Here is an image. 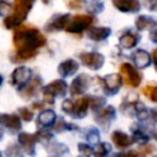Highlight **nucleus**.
<instances>
[{
  "instance_id": "f257e3e1",
  "label": "nucleus",
  "mask_w": 157,
  "mask_h": 157,
  "mask_svg": "<svg viewBox=\"0 0 157 157\" xmlns=\"http://www.w3.org/2000/svg\"><path fill=\"white\" fill-rule=\"evenodd\" d=\"M13 47L20 60L33 58L37 50L45 44V37L32 26H21L13 33Z\"/></svg>"
},
{
  "instance_id": "f03ea898",
  "label": "nucleus",
  "mask_w": 157,
  "mask_h": 157,
  "mask_svg": "<svg viewBox=\"0 0 157 157\" xmlns=\"http://www.w3.org/2000/svg\"><path fill=\"white\" fill-rule=\"evenodd\" d=\"M34 1L36 0H15L12 13H10L9 16H6L4 18L5 28L10 29V28H15V27L20 26L25 21V18Z\"/></svg>"
},
{
  "instance_id": "7ed1b4c3",
  "label": "nucleus",
  "mask_w": 157,
  "mask_h": 157,
  "mask_svg": "<svg viewBox=\"0 0 157 157\" xmlns=\"http://www.w3.org/2000/svg\"><path fill=\"white\" fill-rule=\"evenodd\" d=\"M93 22H94V18L91 15H85V13L75 15L67 23L65 31L69 33H81L85 29H88V27Z\"/></svg>"
},
{
  "instance_id": "20e7f679",
  "label": "nucleus",
  "mask_w": 157,
  "mask_h": 157,
  "mask_svg": "<svg viewBox=\"0 0 157 157\" xmlns=\"http://www.w3.org/2000/svg\"><path fill=\"white\" fill-rule=\"evenodd\" d=\"M67 91V85L65 81L63 80H55L52 83H49L48 86H45L43 88V94L47 102L53 103L54 102V97L56 96H64Z\"/></svg>"
},
{
  "instance_id": "39448f33",
  "label": "nucleus",
  "mask_w": 157,
  "mask_h": 157,
  "mask_svg": "<svg viewBox=\"0 0 157 157\" xmlns=\"http://www.w3.org/2000/svg\"><path fill=\"white\" fill-rule=\"evenodd\" d=\"M120 75L125 81V83L130 87H137L142 80V75L130 64L120 65Z\"/></svg>"
},
{
  "instance_id": "423d86ee",
  "label": "nucleus",
  "mask_w": 157,
  "mask_h": 157,
  "mask_svg": "<svg viewBox=\"0 0 157 157\" xmlns=\"http://www.w3.org/2000/svg\"><path fill=\"white\" fill-rule=\"evenodd\" d=\"M78 56L82 64L91 70L101 69L104 63V56L99 53H81Z\"/></svg>"
},
{
  "instance_id": "0eeeda50",
  "label": "nucleus",
  "mask_w": 157,
  "mask_h": 157,
  "mask_svg": "<svg viewBox=\"0 0 157 157\" xmlns=\"http://www.w3.org/2000/svg\"><path fill=\"white\" fill-rule=\"evenodd\" d=\"M38 140V135H29V134H26V132H22L18 135V142L20 145L23 147V150L31 155V156H34V152H36V142Z\"/></svg>"
},
{
  "instance_id": "6e6552de",
  "label": "nucleus",
  "mask_w": 157,
  "mask_h": 157,
  "mask_svg": "<svg viewBox=\"0 0 157 157\" xmlns=\"http://www.w3.org/2000/svg\"><path fill=\"white\" fill-rule=\"evenodd\" d=\"M70 16L69 15H56L54 17H52V20L47 23L45 26V31L48 32H53V31H60V29H65L67 23L70 22Z\"/></svg>"
},
{
  "instance_id": "1a4fd4ad",
  "label": "nucleus",
  "mask_w": 157,
  "mask_h": 157,
  "mask_svg": "<svg viewBox=\"0 0 157 157\" xmlns=\"http://www.w3.org/2000/svg\"><path fill=\"white\" fill-rule=\"evenodd\" d=\"M121 85V78L119 74H112L103 78V87L107 94H114L118 92Z\"/></svg>"
},
{
  "instance_id": "9d476101",
  "label": "nucleus",
  "mask_w": 157,
  "mask_h": 157,
  "mask_svg": "<svg viewBox=\"0 0 157 157\" xmlns=\"http://www.w3.org/2000/svg\"><path fill=\"white\" fill-rule=\"evenodd\" d=\"M29 77H31V70L26 66H20L12 72L11 81L13 86H22L28 82Z\"/></svg>"
},
{
  "instance_id": "9b49d317",
  "label": "nucleus",
  "mask_w": 157,
  "mask_h": 157,
  "mask_svg": "<svg viewBox=\"0 0 157 157\" xmlns=\"http://www.w3.org/2000/svg\"><path fill=\"white\" fill-rule=\"evenodd\" d=\"M88 85H90V77L87 75L82 74V75H80L78 77H76L72 81V83L70 86V93L72 96L81 94V93H83L88 88Z\"/></svg>"
},
{
  "instance_id": "f8f14e48",
  "label": "nucleus",
  "mask_w": 157,
  "mask_h": 157,
  "mask_svg": "<svg viewBox=\"0 0 157 157\" xmlns=\"http://www.w3.org/2000/svg\"><path fill=\"white\" fill-rule=\"evenodd\" d=\"M115 118V109L112 107V105H108L105 107L104 109L99 110L97 114H96V120L103 126V128H107L110 125V121Z\"/></svg>"
},
{
  "instance_id": "ddd939ff",
  "label": "nucleus",
  "mask_w": 157,
  "mask_h": 157,
  "mask_svg": "<svg viewBox=\"0 0 157 157\" xmlns=\"http://www.w3.org/2000/svg\"><path fill=\"white\" fill-rule=\"evenodd\" d=\"M113 4L121 12H137L140 10L139 0H113Z\"/></svg>"
},
{
  "instance_id": "4468645a",
  "label": "nucleus",
  "mask_w": 157,
  "mask_h": 157,
  "mask_svg": "<svg viewBox=\"0 0 157 157\" xmlns=\"http://www.w3.org/2000/svg\"><path fill=\"white\" fill-rule=\"evenodd\" d=\"M88 105H90V98L82 97V98L76 99L74 102V109H72L71 117H74V118H83L86 115Z\"/></svg>"
},
{
  "instance_id": "2eb2a0df",
  "label": "nucleus",
  "mask_w": 157,
  "mask_h": 157,
  "mask_svg": "<svg viewBox=\"0 0 157 157\" xmlns=\"http://www.w3.org/2000/svg\"><path fill=\"white\" fill-rule=\"evenodd\" d=\"M1 123L5 128H7L11 131H17L21 129V120L20 117L16 114H2Z\"/></svg>"
},
{
  "instance_id": "dca6fc26",
  "label": "nucleus",
  "mask_w": 157,
  "mask_h": 157,
  "mask_svg": "<svg viewBox=\"0 0 157 157\" xmlns=\"http://www.w3.org/2000/svg\"><path fill=\"white\" fill-rule=\"evenodd\" d=\"M77 70H78V64H77L75 60H72V59H67V60L63 61V63L59 65V67H58V71H59V74H60L63 77L74 75Z\"/></svg>"
},
{
  "instance_id": "f3484780",
  "label": "nucleus",
  "mask_w": 157,
  "mask_h": 157,
  "mask_svg": "<svg viewBox=\"0 0 157 157\" xmlns=\"http://www.w3.org/2000/svg\"><path fill=\"white\" fill-rule=\"evenodd\" d=\"M110 32L112 31L108 27H92L88 29L87 36H88V38H91L93 40H103L107 37H109Z\"/></svg>"
},
{
  "instance_id": "a211bd4d",
  "label": "nucleus",
  "mask_w": 157,
  "mask_h": 157,
  "mask_svg": "<svg viewBox=\"0 0 157 157\" xmlns=\"http://www.w3.org/2000/svg\"><path fill=\"white\" fill-rule=\"evenodd\" d=\"M112 141L119 148H125L132 144V140L126 134H124L123 131H118V130L112 134Z\"/></svg>"
},
{
  "instance_id": "6ab92c4d",
  "label": "nucleus",
  "mask_w": 157,
  "mask_h": 157,
  "mask_svg": "<svg viewBox=\"0 0 157 157\" xmlns=\"http://www.w3.org/2000/svg\"><path fill=\"white\" fill-rule=\"evenodd\" d=\"M132 60L140 69H145L150 65V55L142 49H139L132 54Z\"/></svg>"
},
{
  "instance_id": "aec40b11",
  "label": "nucleus",
  "mask_w": 157,
  "mask_h": 157,
  "mask_svg": "<svg viewBox=\"0 0 157 157\" xmlns=\"http://www.w3.org/2000/svg\"><path fill=\"white\" fill-rule=\"evenodd\" d=\"M39 86H40V80H39V78H34V80L29 83V86H27L26 88L22 90L21 96H22L25 99L32 98L33 96L37 94V92H38V90H39Z\"/></svg>"
},
{
  "instance_id": "412c9836",
  "label": "nucleus",
  "mask_w": 157,
  "mask_h": 157,
  "mask_svg": "<svg viewBox=\"0 0 157 157\" xmlns=\"http://www.w3.org/2000/svg\"><path fill=\"white\" fill-rule=\"evenodd\" d=\"M136 28L140 29V31H144V29H148V28H152L155 26H157V21L151 18V17H146V16H139L136 18Z\"/></svg>"
},
{
  "instance_id": "4be33fe9",
  "label": "nucleus",
  "mask_w": 157,
  "mask_h": 157,
  "mask_svg": "<svg viewBox=\"0 0 157 157\" xmlns=\"http://www.w3.org/2000/svg\"><path fill=\"white\" fill-rule=\"evenodd\" d=\"M139 40V36H135L132 33H125L120 37L119 39V43L123 48H126V49H130V48H134L135 44L137 43Z\"/></svg>"
},
{
  "instance_id": "5701e85b",
  "label": "nucleus",
  "mask_w": 157,
  "mask_h": 157,
  "mask_svg": "<svg viewBox=\"0 0 157 157\" xmlns=\"http://www.w3.org/2000/svg\"><path fill=\"white\" fill-rule=\"evenodd\" d=\"M55 121V113L53 110H44L38 115V124L48 126Z\"/></svg>"
},
{
  "instance_id": "b1692460",
  "label": "nucleus",
  "mask_w": 157,
  "mask_h": 157,
  "mask_svg": "<svg viewBox=\"0 0 157 157\" xmlns=\"http://www.w3.org/2000/svg\"><path fill=\"white\" fill-rule=\"evenodd\" d=\"M109 150H110L109 145H107L104 142H99L96 146V148L93 150V155H94V157H105L108 155Z\"/></svg>"
},
{
  "instance_id": "393cba45",
  "label": "nucleus",
  "mask_w": 157,
  "mask_h": 157,
  "mask_svg": "<svg viewBox=\"0 0 157 157\" xmlns=\"http://www.w3.org/2000/svg\"><path fill=\"white\" fill-rule=\"evenodd\" d=\"M142 93L151 101L157 102V86H146L142 88Z\"/></svg>"
},
{
  "instance_id": "a878e982",
  "label": "nucleus",
  "mask_w": 157,
  "mask_h": 157,
  "mask_svg": "<svg viewBox=\"0 0 157 157\" xmlns=\"http://www.w3.org/2000/svg\"><path fill=\"white\" fill-rule=\"evenodd\" d=\"M88 10L93 13H98L103 10V2L101 0H91L88 2Z\"/></svg>"
},
{
  "instance_id": "bb28decb",
  "label": "nucleus",
  "mask_w": 157,
  "mask_h": 157,
  "mask_svg": "<svg viewBox=\"0 0 157 157\" xmlns=\"http://www.w3.org/2000/svg\"><path fill=\"white\" fill-rule=\"evenodd\" d=\"M6 157H23L21 150L18 148V146L16 145H11L6 148Z\"/></svg>"
},
{
  "instance_id": "cd10ccee",
  "label": "nucleus",
  "mask_w": 157,
  "mask_h": 157,
  "mask_svg": "<svg viewBox=\"0 0 157 157\" xmlns=\"http://www.w3.org/2000/svg\"><path fill=\"white\" fill-rule=\"evenodd\" d=\"M104 102H105V99H104L103 97H91V98H90V105H91L94 110H96L97 108L102 107Z\"/></svg>"
},
{
  "instance_id": "c85d7f7f",
  "label": "nucleus",
  "mask_w": 157,
  "mask_h": 157,
  "mask_svg": "<svg viewBox=\"0 0 157 157\" xmlns=\"http://www.w3.org/2000/svg\"><path fill=\"white\" fill-rule=\"evenodd\" d=\"M20 115L23 118V120H26V121H29V120H32L33 119V113L28 109V108H20Z\"/></svg>"
},
{
  "instance_id": "c756f323",
  "label": "nucleus",
  "mask_w": 157,
  "mask_h": 157,
  "mask_svg": "<svg viewBox=\"0 0 157 157\" xmlns=\"http://www.w3.org/2000/svg\"><path fill=\"white\" fill-rule=\"evenodd\" d=\"M78 150H80V152L82 153V156H85V157H90L91 155H92V148L88 146V145H85V144H80L78 146Z\"/></svg>"
},
{
  "instance_id": "7c9ffc66",
  "label": "nucleus",
  "mask_w": 157,
  "mask_h": 157,
  "mask_svg": "<svg viewBox=\"0 0 157 157\" xmlns=\"http://www.w3.org/2000/svg\"><path fill=\"white\" fill-rule=\"evenodd\" d=\"M61 108H63V110H64V112H66L67 114H70V115H71L72 109H74V102H72V101H70V99H65V101L63 102Z\"/></svg>"
},
{
  "instance_id": "2f4dec72",
  "label": "nucleus",
  "mask_w": 157,
  "mask_h": 157,
  "mask_svg": "<svg viewBox=\"0 0 157 157\" xmlns=\"http://www.w3.org/2000/svg\"><path fill=\"white\" fill-rule=\"evenodd\" d=\"M147 117H148L147 109H145L144 105L139 104V107H137V118H139V119H146Z\"/></svg>"
},
{
  "instance_id": "473e14b6",
  "label": "nucleus",
  "mask_w": 157,
  "mask_h": 157,
  "mask_svg": "<svg viewBox=\"0 0 157 157\" xmlns=\"http://www.w3.org/2000/svg\"><path fill=\"white\" fill-rule=\"evenodd\" d=\"M144 4L150 11H157V0H144Z\"/></svg>"
},
{
  "instance_id": "72a5a7b5",
  "label": "nucleus",
  "mask_w": 157,
  "mask_h": 157,
  "mask_svg": "<svg viewBox=\"0 0 157 157\" xmlns=\"http://www.w3.org/2000/svg\"><path fill=\"white\" fill-rule=\"evenodd\" d=\"M151 152H153V146H152V145H147V146H145V147H142V148H140V150H139L140 157L147 156V155H150Z\"/></svg>"
},
{
  "instance_id": "f704fd0d",
  "label": "nucleus",
  "mask_w": 157,
  "mask_h": 157,
  "mask_svg": "<svg viewBox=\"0 0 157 157\" xmlns=\"http://www.w3.org/2000/svg\"><path fill=\"white\" fill-rule=\"evenodd\" d=\"M83 5V0H71L67 2V7L70 9H80Z\"/></svg>"
},
{
  "instance_id": "c9c22d12",
  "label": "nucleus",
  "mask_w": 157,
  "mask_h": 157,
  "mask_svg": "<svg viewBox=\"0 0 157 157\" xmlns=\"http://www.w3.org/2000/svg\"><path fill=\"white\" fill-rule=\"evenodd\" d=\"M118 157H140V153H139V151L131 150V151H126V152L119 153Z\"/></svg>"
},
{
  "instance_id": "e433bc0d",
  "label": "nucleus",
  "mask_w": 157,
  "mask_h": 157,
  "mask_svg": "<svg viewBox=\"0 0 157 157\" xmlns=\"http://www.w3.org/2000/svg\"><path fill=\"white\" fill-rule=\"evenodd\" d=\"M150 39H151L152 42L157 43V29L151 31V33H150Z\"/></svg>"
},
{
  "instance_id": "4c0bfd02",
  "label": "nucleus",
  "mask_w": 157,
  "mask_h": 157,
  "mask_svg": "<svg viewBox=\"0 0 157 157\" xmlns=\"http://www.w3.org/2000/svg\"><path fill=\"white\" fill-rule=\"evenodd\" d=\"M152 59H153V63H155V67L157 70V49H155L152 52Z\"/></svg>"
},
{
  "instance_id": "58836bf2",
  "label": "nucleus",
  "mask_w": 157,
  "mask_h": 157,
  "mask_svg": "<svg viewBox=\"0 0 157 157\" xmlns=\"http://www.w3.org/2000/svg\"><path fill=\"white\" fill-rule=\"evenodd\" d=\"M151 114H152L153 121H157V110H153V113H151Z\"/></svg>"
},
{
  "instance_id": "ea45409f",
  "label": "nucleus",
  "mask_w": 157,
  "mask_h": 157,
  "mask_svg": "<svg viewBox=\"0 0 157 157\" xmlns=\"http://www.w3.org/2000/svg\"><path fill=\"white\" fill-rule=\"evenodd\" d=\"M42 105H43V104H33L32 107H33V108H40Z\"/></svg>"
},
{
  "instance_id": "a19ab883",
  "label": "nucleus",
  "mask_w": 157,
  "mask_h": 157,
  "mask_svg": "<svg viewBox=\"0 0 157 157\" xmlns=\"http://www.w3.org/2000/svg\"><path fill=\"white\" fill-rule=\"evenodd\" d=\"M42 1H43V2H44V4H48V2H49V1H50V0H42Z\"/></svg>"
},
{
  "instance_id": "79ce46f5",
  "label": "nucleus",
  "mask_w": 157,
  "mask_h": 157,
  "mask_svg": "<svg viewBox=\"0 0 157 157\" xmlns=\"http://www.w3.org/2000/svg\"><path fill=\"white\" fill-rule=\"evenodd\" d=\"M153 136H155V139H156V140H157V134H155V135H153Z\"/></svg>"
},
{
  "instance_id": "37998d69",
  "label": "nucleus",
  "mask_w": 157,
  "mask_h": 157,
  "mask_svg": "<svg viewBox=\"0 0 157 157\" xmlns=\"http://www.w3.org/2000/svg\"><path fill=\"white\" fill-rule=\"evenodd\" d=\"M156 157H157V156H156Z\"/></svg>"
}]
</instances>
